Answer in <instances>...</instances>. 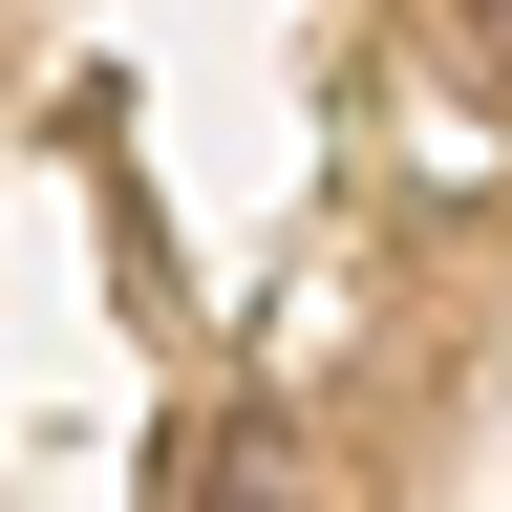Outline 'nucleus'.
<instances>
[{
    "label": "nucleus",
    "instance_id": "1",
    "mask_svg": "<svg viewBox=\"0 0 512 512\" xmlns=\"http://www.w3.org/2000/svg\"><path fill=\"white\" fill-rule=\"evenodd\" d=\"M470 43H491V64H512V0H470Z\"/></svg>",
    "mask_w": 512,
    "mask_h": 512
}]
</instances>
